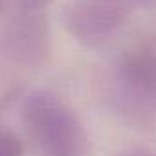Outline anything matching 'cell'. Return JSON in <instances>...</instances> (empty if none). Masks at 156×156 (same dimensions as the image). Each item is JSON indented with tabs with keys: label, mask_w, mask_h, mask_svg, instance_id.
Wrapping results in <instances>:
<instances>
[{
	"label": "cell",
	"mask_w": 156,
	"mask_h": 156,
	"mask_svg": "<svg viewBox=\"0 0 156 156\" xmlns=\"http://www.w3.org/2000/svg\"><path fill=\"white\" fill-rule=\"evenodd\" d=\"M30 130L50 156H72L77 149V125L73 118L51 99L35 98L28 110Z\"/></svg>",
	"instance_id": "6da1fadb"
},
{
	"label": "cell",
	"mask_w": 156,
	"mask_h": 156,
	"mask_svg": "<svg viewBox=\"0 0 156 156\" xmlns=\"http://www.w3.org/2000/svg\"><path fill=\"white\" fill-rule=\"evenodd\" d=\"M20 145L19 140L9 132H0V156H19Z\"/></svg>",
	"instance_id": "7a4b0ae2"
}]
</instances>
